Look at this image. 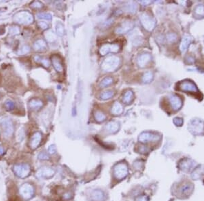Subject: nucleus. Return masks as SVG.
Instances as JSON below:
<instances>
[{
  "label": "nucleus",
  "mask_w": 204,
  "mask_h": 201,
  "mask_svg": "<svg viewBox=\"0 0 204 201\" xmlns=\"http://www.w3.org/2000/svg\"><path fill=\"white\" fill-rule=\"evenodd\" d=\"M192 38L189 35H185L182 38L181 44L180 46V50L182 54L185 53L187 51L188 48H189V45L192 42Z\"/></svg>",
  "instance_id": "6ab92c4d"
},
{
  "label": "nucleus",
  "mask_w": 204,
  "mask_h": 201,
  "mask_svg": "<svg viewBox=\"0 0 204 201\" xmlns=\"http://www.w3.org/2000/svg\"><path fill=\"white\" fill-rule=\"evenodd\" d=\"M169 101L171 104L172 108L174 110H178L182 106V101L180 97L176 95H171L169 97Z\"/></svg>",
  "instance_id": "2eb2a0df"
},
{
  "label": "nucleus",
  "mask_w": 204,
  "mask_h": 201,
  "mask_svg": "<svg viewBox=\"0 0 204 201\" xmlns=\"http://www.w3.org/2000/svg\"><path fill=\"white\" fill-rule=\"evenodd\" d=\"M41 140H42V134L40 132H36L32 136L31 140L30 146L32 149H36L38 148L39 144H40Z\"/></svg>",
  "instance_id": "aec40b11"
},
{
  "label": "nucleus",
  "mask_w": 204,
  "mask_h": 201,
  "mask_svg": "<svg viewBox=\"0 0 204 201\" xmlns=\"http://www.w3.org/2000/svg\"><path fill=\"white\" fill-rule=\"evenodd\" d=\"M153 79V73L151 71H148L144 74L142 77V81L148 83Z\"/></svg>",
  "instance_id": "c756f323"
},
{
  "label": "nucleus",
  "mask_w": 204,
  "mask_h": 201,
  "mask_svg": "<svg viewBox=\"0 0 204 201\" xmlns=\"http://www.w3.org/2000/svg\"><path fill=\"white\" fill-rule=\"evenodd\" d=\"M126 7H127V10L129 12L134 13L136 12L137 9H138V5H137L136 3L131 2L127 5Z\"/></svg>",
  "instance_id": "72a5a7b5"
},
{
  "label": "nucleus",
  "mask_w": 204,
  "mask_h": 201,
  "mask_svg": "<svg viewBox=\"0 0 204 201\" xmlns=\"http://www.w3.org/2000/svg\"><path fill=\"white\" fill-rule=\"evenodd\" d=\"M16 22L21 25H29L33 22V15L27 11H21L17 13L14 17Z\"/></svg>",
  "instance_id": "f03ea898"
},
{
  "label": "nucleus",
  "mask_w": 204,
  "mask_h": 201,
  "mask_svg": "<svg viewBox=\"0 0 204 201\" xmlns=\"http://www.w3.org/2000/svg\"><path fill=\"white\" fill-rule=\"evenodd\" d=\"M150 3V1H141L140 3H142V5H148Z\"/></svg>",
  "instance_id": "8fccbe9b"
},
{
  "label": "nucleus",
  "mask_w": 204,
  "mask_h": 201,
  "mask_svg": "<svg viewBox=\"0 0 204 201\" xmlns=\"http://www.w3.org/2000/svg\"><path fill=\"white\" fill-rule=\"evenodd\" d=\"M1 129H2L3 136L6 138H10L12 136L14 133V125L10 119L6 117L0 121Z\"/></svg>",
  "instance_id": "20e7f679"
},
{
  "label": "nucleus",
  "mask_w": 204,
  "mask_h": 201,
  "mask_svg": "<svg viewBox=\"0 0 204 201\" xmlns=\"http://www.w3.org/2000/svg\"><path fill=\"white\" fill-rule=\"evenodd\" d=\"M29 51H30V48H29V46H24L19 51V54H25L29 53Z\"/></svg>",
  "instance_id": "a19ab883"
},
{
  "label": "nucleus",
  "mask_w": 204,
  "mask_h": 201,
  "mask_svg": "<svg viewBox=\"0 0 204 201\" xmlns=\"http://www.w3.org/2000/svg\"><path fill=\"white\" fill-rule=\"evenodd\" d=\"M45 37H46V40H48L49 42H54V41L57 40V37L54 33H52L51 31H49L48 32L46 33L45 34Z\"/></svg>",
  "instance_id": "473e14b6"
},
{
  "label": "nucleus",
  "mask_w": 204,
  "mask_h": 201,
  "mask_svg": "<svg viewBox=\"0 0 204 201\" xmlns=\"http://www.w3.org/2000/svg\"><path fill=\"white\" fill-rule=\"evenodd\" d=\"M20 194L26 200L31 198L34 194V189L31 185L29 183H25L20 188Z\"/></svg>",
  "instance_id": "9d476101"
},
{
  "label": "nucleus",
  "mask_w": 204,
  "mask_h": 201,
  "mask_svg": "<svg viewBox=\"0 0 204 201\" xmlns=\"http://www.w3.org/2000/svg\"><path fill=\"white\" fill-rule=\"evenodd\" d=\"M31 7H33V8H41L43 7L42 3H41L40 1H35L31 4Z\"/></svg>",
  "instance_id": "37998d69"
},
{
  "label": "nucleus",
  "mask_w": 204,
  "mask_h": 201,
  "mask_svg": "<svg viewBox=\"0 0 204 201\" xmlns=\"http://www.w3.org/2000/svg\"><path fill=\"white\" fill-rule=\"evenodd\" d=\"M119 46L117 44H104L99 49V54L101 56H105L107 54L113 52L116 53L119 50Z\"/></svg>",
  "instance_id": "f8f14e48"
},
{
  "label": "nucleus",
  "mask_w": 204,
  "mask_h": 201,
  "mask_svg": "<svg viewBox=\"0 0 204 201\" xmlns=\"http://www.w3.org/2000/svg\"><path fill=\"white\" fill-rule=\"evenodd\" d=\"M204 173V169H202L201 167L197 168L192 173V178L194 179H199L201 177L202 175Z\"/></svg>",
  "instance_id": "bb28decb"
},
{
  "label": "nucleus",
  "mask_w": 204,
  "mask_h": 201,
  "mask_svg": "<svg viewBox=\"0 0 204 201\" xmlns=\"http://www.w3.org/2000/svg\"><path fill=\"white\" fill-rule=\"evenodd\" d=\"M136 201H148V198L146 196H143L137 198Z\"/></svg>",
  "instance_id": "de8ad7c7"
},
{
  "label": "nucleus",
  "mask_w": 204,
  "mask_h": 201,
  "mask_svg": "<svg viewBox=\"0 0 204 201\" xmlns=\"http://www.w3.org/2000/svg\"><path fill=\"white\" fill-rule=\"evenodd\" d=\"M38 159L40 160H47L48 159V156L46 153H41L40 155H38Z\"/></svg>",
  "instance_id": "49530a36"
},
{
  "label": "nucleus",
  "mask_w": 204,
  "mask_h": 201,
  "mask_svg": "<svg viewBox=\"0 0 204 201\" xmlns=\"http://www.w3.org/2000/svg\"><path fill=\"white\" fill-rule=\"evenodd\" d=\"M48 153L51 154V155H53L56 153L57 151V148L54 145H50L48 148Z\"/></svg>",
  "instance_id": "c03bdc74"
},
{
  "label": "nucleus",
  "mask_w": 204,
  "mask_h": 201,
  "mask_svg": "<svg viewBox=\"0 0 204 201\" xmlns=\"http://www.w3.org/2000/svg\"><path fill=\"white\" fill-rule=\"evenodd\" d=\"M112 82H113L112 78H111L110 77H107L102 80L101 83H100V86L102 87H107L110 84H112Z\"/></svg>",
  "instance_id": "2f4dec72"
},
{
  "label": "nucleus",
  "mask_w": 204,
  "mask_h": 201,
  "mask_svg": "<svg viewBox=\"0 0 204 201\" xmlns=\"http://www.w3.org/2000/svg\"><path fill=\"white\" fill-rule=\"evenodd\" d=\"M161 139V136L158 135L156 133L150 132H144L140 134L139 136L138 140L139 142L142 143H147L148 142L152 141H158Z\"/></svg>",
  "instance_id": "0eeeda50"
},
{
  "label": "nucleus",
  "mask_w": 204,
  "mask_h": 201,
  "mask_svg": "<svg viewBox=\"0 0 204 201\" xmlns=\"http://www.w3.org/2000/svg\"><path fill=\"white\" fill-rule=\"evenodd\" d=\"M189 129L193 135H199L203 132L204 123L197 119L191 120L189 123Z\"/></svg>",
  "instance_id": "423d86ee"
},
{
  "label": "nucleus",
  "mask_w": 204,
  "mask_h": 201,
  "mask_svg": "<svg viewBox=\"0 0 204 201\" xmlns=\"http://www.w3.org/2000/svg\"><path fill=\"white\" fill-rule=\"evenodd\" d=\"M178 89L182 91H189V92H199V90H198L197 86H196L193 83H192L191 81H184L180 82L179 85H178Z\"/></svg>",
  "instance_id": "1a4fd4ad"
},
{
  "label": "nucleus",
  "mask_w": 204,
  "mask_h": 201,
  "mask_svg": "<svg viewBox=\"0 0 204 201\" xmlns=\"http://www.w3.org/2000/svg\"><path fill=\"white\" fill-rule=\"evenodd\" d=\"M47 48L46 42L43 40H38L33 44V49L37 52L45 51Z\"/></svg>",
  "instance_id": "412c9836"
},
{
  "label": "nucleus",
  "mask_w": 204,
  "mask_h": 201,
  "mask_svg": "<svg viewBox=\"0 0 204 201\" xmlns=\"http://www.w3.org/2000/svg\"><path fill=\"white\" fill-rule=\"evenodd\" d=\"M56 31L58 35L63 36L65 34V27L61 22H58L56 26Z\"/></svg>",
  "instance_id": "7c9ffc66"
},
{
  "label": "nucleus",
  "mask_w": 204,
  "mask_h": 201,
  "mask_svg": "<svg viewBox=\"0 0 204 201\" xmlns=\"http://www.w3.org/2000/svg\"><path fill=\"white\" fill-rule=\"evenodd\" d=\"M167 40L169 42L174 43L177 40V35H176V34H175V33H169L167 35Z\"/></svg>",
  "instance_id": "58836bf2"
},
{
  "label": "nucleus",
  "mask_w": 204,
  "mask_h": 201,
  "mask_svg": "<svg viewBox=\"0 0 204 201\" xmlns=\"http://www.w3.org/2000/svg\"><path fill=\"white\" fill-rule=\"evenodd\" d=\"M133 27H134V24L133 22L130 20H125L116 29L115 32L117 34H124L131 31Z\"/></svg>",
  "instance_id": "9b49d317"
},
{
  "label": "nucleus",
  "mask_w": 204,
  "mask_h": 201,
  "mask_svg": "<svg viewBox=\"0 0 204 201\" xmlns=\"http://www.w3.org/2000/svg\"><path fill=\"white\" fill-rule=\"evenodd\" d=\"M43 106V102L40 99H32L29 101V108L32 109V110H39Z\"/></svg>",
  "instance_id": "b1692460"
},
{
  "label": "nucleus",
  "mask_w": 204,
  "mask_h": 201,
  "mask_svg": "<svg viewBox=\"0 0 204 201\" xmlns=\"http://www.w3.org/2000/svg\"><path fill=\"white\" fill-rule=\"evenodd\" d=\"M195 163L191 159H184L181 160V161L179 163V167L182 171L184 172H188L193 168Z\"/></svg>",
  "instance_id": "dca6fc26"
},
{
  "label": "nucleus",
  "mask_w": 204,
  "mask_h": 201,
  "mask_svg": "<svg viewBox=\"0 0 204 201\" xmlns=\"http://www.w3.org/2000/svg\"><path fill=\"white\" fill-rule=\"evenodd\" d=\"M186 60H188V62H189V64H191V63H193L194 62H195V59L193 57H191V56H188L187 58H186Z\"/></svg>",
  "instance_id": "09e8293b"
},
{
  "label": "nucleus",
  "mask_w": 204,
  "mask_h": 201,
  "mask_svg": "<svg viewBox=\"0 0 204 201\" xmlns=\"http://www.w3.org/2000/svg\"><path fill=\"white\" fill-rule=\"evenodd\" d=\"M120 58L116 56H111L105 58L102 62L101 69L105 72H114L119 68Z\"/></svg>",
  "instance_id": "f257e3e1"
},
{
  "label": "nucleus",
  "mask_w": 204,
  "mask_h": 201,
  "mask_svg": "<svg viewBox=\"0 0 204 201\" xmlns=\"http://www.w3.org/2000/svg\"><path fill=\"white\" fill-rule=\"evenodd\" d=\"M4 153V149L2 146H0V155H2Z\"/></svg>",
  "instance_id": "3c124183"
},
{
  "label": "nucleus",
  "mask_w": 204,
  "mask_h": 201,
  "mask_svg": "<svg viewBox=\"0 0 204 201\" xmlns=\"http://www.w3.org/2000/svg\"><path fill=\"white\" fill-rule=\"evenodd\" d=\"M151 60V56L150 54H142L138 56L137 59L138 65L141 68H144L146 66Z\"/></svg>",
  "instance_id": "f3484780"
},
{
  "label": "nucleus",
  "mask_w": 204,
  "mask_h": 201,
  "mask_svg": "<svg viewBox=\"0 0 204 201\" xmlns=\"http://www.w3.org/2000/svg\"><path fill=\"white\" fill-rule=\"evenodd\" d=\"M140 19L143 27L147 31H151L154 29L156 25L155 19L149 14L148 13L144 12L140 15Z\"/></svg>",
  "instance_id": "7ed1b4c3"
},
{
  "label": "nucleus",
  "mask_w": 204,
  "mask_h": 201,
  "mask_svg": "<svg viewBox=\"0 0 204 201\" xmlns=\"http://www.w3.org/2000/svg\"><path fill=\"white\" fill-rule=\"evenodd\" d=\"M114 174L117 179H123L128 175V167L125 163H118L114 167Z\"/></svg>",
  "instance_id": "39448f33"
},
{
  "label": "nucleus",
  "mask_w": 204,
  "mask_h": 201,
  "mask_svg": "<svg viewBox=\"0 0 204 201\" xmlns=\"http://www.w3.org/2000/svg\"><path fill=\"white\" fill-rule=\"evenodd\" d=\"M194 186L193 183L186 182L182 184L179 188V192L182 196H189L193 192Z\"/></svg>",
  "instance_id": "ddd939ff"
},
{
  "label": "nucleus",
  "mask_w": 204,
  "mask_h": 201,
  "mask_svg": "<svg viewBox=\"0 0 204 201\" xmlns=\"http://www.w3.org/2000/svg\"><path fill=\"white\" fill-rule=\"evenodd\" d=\"M15 174L21 178H25L30 173V167L27 164H19L14 167Z\"/></svg>",
  "instance_id": "6e6552de"
},
{
  "label": "nucleus",
  "mask_w": 204,
  "mask_h": 201,
  "mask_svg": "<svg viewBox=\"0 0 204 201\" xmlns=\"http://www.w3.org/2000/svg\"><path fill=\"white\" fill-rule=\"evenodd\" d=\"M37 17L40 19H44V20H50L52 19V15L49 13H39L37 14Z\"/></svg>",
  "instance_id": "c9c22d12"
},
{
  "label": "nucleus",
  "mask_w": 204,
  "mask_h": 201,
  "mask_svg": "<svg viewBox=\"0 0 204 201\" xmlns=\"http://www.w3.org/2000/svg\"><path fill=\"white\" fill-rule=\"evenodd\" d=\"M51 61L53 65L54 69L57 72H62L63 71V66L61 62V60L59 56L57 55H52L51 56Z\"/></svg>",
  "instance_id": "a211bd4d"
},
{
  "label": "nucleus",
  "mask_w": 204,
  "mask_h": 201,
  "mask_svg": "<svg viewBox=\"0 0 204 201\" xmlns=\"http://www.w3.org/2000/svg\"><path fill=\"white\" fill-rule=\"evenodd\" d=\"M94 117H95V120L97 121V122H103L106 119V116L103 112H101L99 110L95 111V113H94Z\"/></svg>",
  "instance_id": "a878e982"
},
{
  "label": "nucleus",
  "mask_w": 204,
  "mask_h": 201,
  "mask_svg": "<svg viewBox=\"0 0 204 201\" xmlns=\"http://www.w3.org/2000/svg\"><path fill=\"white\" fill-rule=\"evenodd\" d=\"M92 199L95 201H104L105 199V196L104 192L100 190H94L91 193Z\"/></svg>",
  "instance_id": "4be33fe9"
},
{
  "label": "nucleus",
  "mask_w": 204,
  "mask_h": 201,
  "mask_svg": "<svg viewBox=\"0 0 204 201\" xmlns=\"http://www.w3.org/2000/svg\"><path fill=\"white\" fill-rule=\"evenodd\" d=\"M174 123L176 126H182L183 124V119L180 117H176L174 119Z\"/></svg>",
  "instance_id": "79ce46f5"
},
{
  "label": "nucleus",
  "mask_w": 204,
  "mask_h": 201,
  "mask_svg": "<svg viewBox=\"0 0 204 201\" xmlns=\"http://www.w3.org/2000/svg\"><path fill=\"white\" fill-rule=\"evenodd\" d=\"M19 27H12L9 30V33L10 35H18L19 33Z\"/></svg>",
  "instance_id": "ea45409f"
},
{
  "label": "nucleus",
  "mask_w": 204,
  "mask_h": 201,
  "mask_svg": "<svg viewBox=\"0 0 204 201\" xmlns=\"http://www.w3.org/2000/svg\"><path fill=\"white\" fill-rule=\"evenodd\" d=\"M55 173L54 169L50 167H43L38 171L36 173V176L38 178H49L52 177Z\"/></svg>",
  "instance_id": "4468645a"
},
{
  "label": "nucleus",
  "mask_w": 204,
  "mask_h": 201,
  "mask_svg": "<svg viewBox=\"0 0 204 201\" xmlns=\"http://www.w3.org/2000/svg\"><path fill=\"white\" fill-rule=\"evenodd\" d=\"M133 93L132 91L129 90L126 91V93H125L124 96H123V102H124L125 104H129V103L131 102V101L133 100Z\"/></svg>",
  "instance_id": "cd10ccee"
},
{
  "label": "nucleus",
  "mask_w": 204,
  "mask_h": 201,
  "mask_svg": "<svg viewBox=\"0 0 204 201\" xmlns=\"http://www.w3.org/2000/svg\"><path fill=\"white\" fill-rule=\"evenodd\" d=\"M195 12L196 14L200 16H204V6L203 5H197L195 10Z\"/></svg>",
  "instance_id": "4c0bfd02"
},
{
  "label": "nucleus",
  "mask_w": 204,
  "mask_h": 201,
  "mask_svg": "<svg viewBox=\"0 0 204 201\" xmlns=\"http://www.w3.org/2000/svg\"><path fill=\"white\" fill-rule=\"evenodd\" d=\"M119 128H120L119 123L116 121L109 122L106 125V126H105L106 130L109 133H111V134H115V133H116L119 130Z\"/></svg>",
  "instance_id": "5701e85b"
},
{
  "label": "nucleus",
  "mask_w": 204,
  "mask_h": 201,
  "mask_svg": "<svg viewBox=\"0 0 204 201\" xmlns=\"http://www.w3.org/2000/svg\"><path fill=\"white\" fill-rule=\"evenodd\" d=\"M123 112V108L119 102H115L112 108V113L114 115L121 114Z\"/></svg>",
  "instance_id": "393cba45"
},
{
  "label": "nucleus",
  "mask_w": 204,
  "mask_h": 201,
  "mask_svg": "<svg viewBox=\"0 0 204 201\" xmlns=\"http://www.w3.org/2000/svg\"><path fill=\"white\" fill-rule=\"evenodd\" d=\"M34 59H35V61L36 62H39V63L42 64L43 66H45V67L48 68L49 66H50V62H49V60L48 59H46V58H42L39 56H36L34 57Z\"/></svg>",
  "instance_id": "c85d7f7f"
},
{
  "label": "nucleus",
  "mask_w": 204,
  "mask_h": 201,
  "mask_svg": "<svg viewBox=\"0 0 204 201\" xmlns=\"http://www.w3.org/2000/svg\"><path fill=\"white\" fill-rule=\"evenodd\" d=\"M38 26L40 27V28L42 29V30H45V29H46L48 27V24L45 22H39Z\"/></svg>",
  "instance_id": "a18cd8bd"
},
{
  "label": "nucleus",
  "mask_w": 204,
  "mask_h": 201,
  "mask_svg": "<svg viewBox=\"0 0 204 201\" xmlns=\"http://www.w3.org/2000/svg\"><path fill=\"white\" fill-rule=\"evenodd\" d=\"M114 95V91L112 90H108L105 91L103 93H101V98L102 99H108L111 98L112 97H113Z\"/></svg>",
  "instance_id": "f704fd0d"
},
{
  "label": "nucleus",
  "mask_w": 204,
  "mask_h": 201,
  "mask_svg": "<svg viewBox=\"0 0 204 201\" xmlns=\"http://www.w3.org/2000/svg\"><path fill=\"white\" fill-rule=\"evenodd\" d=\"M4 106L6 110H11L12 109L14 108L15 104L13 101H12L11 99H7L4 103Z\"/></svg>",
  "instance_id": "e433bc0d"
}]
</instances>
